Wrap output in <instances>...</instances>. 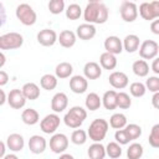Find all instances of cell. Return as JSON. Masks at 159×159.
Masks as SVG:
<instances>
[{
    "label": "cell",
    "mask_w": 159,
    "mask_h": 159,
    "mask_svg": "<svg viewBox=\"0 0 159 159\" xmlns=\"http://www.w3.org/2000/svg\"><path fill=\"white\" fill-rule=\"evenodd\" d=\"M132 70L135 76L138 77H145L149 73V65L147 63L145 60H137L133 62Z\"/></svg>",
    "instance_id": "cell-27"
},
{
    "label": "cell",
    "mask_w": 159,
    "mask_h": 159,
    "mask_svg": "<svg viewBox=\"0 0 159 159\" xmlns=\"http://www.w3.org/2000/svg\"><path fill=\"white\" fill-rule=\"evenodd\" d=\"M130 106H132V99L129 94H127L125 92H118L117 93V107L122 109H128Z\"/></svg>",
    "instance_id": "cell-39"
},
{
    "label": "cell",
    "mask_w": 159,
    "mask_h": 159,
    "mask_svg": "<svg viewBox=\"0 0 159 159\" xmlns=\"http://www.w3.org/2000/svg\"><path fill=\"white\" fill-rule=\"evenodd\" d=\"M139 14H140V16H142L144 20H147V21H152V20L157 19L150 2H142V4L139 5Z\"/></svg>",
    "instance_id": "cell-32"
},
{
    "label": "cell",
    "mask_w": 159,
    "mask_h": 159,
    "mask_svg": "<svg viewBox=\"0 0 159 159\" xmlns=\"http://www.w3.org/2000/svg\"><path fill=\"white\" fill-rule=\"evenodd\" d=\"M109 125L114 129H122L127 125V117L123 113H114L109 118Z\"/></svg>",
    "instance_id": "cell-30"
},
{
    "label": "cell",
    "mask_w": 159,
    "mask_h": 159,
    "mask_svg": "<svg viewBox=\"0 0 159 159\" xmlns=\"http://www.w3.org/2000/svg\"><path fill=\"white\" fill-rule=\"evenodd\" d=\"M109 83L113 88L123 89L128 86V76L122 71H114L109 75Z\"/></svg>",
    "instance_id": "cell-13"
},
{
    "label": "cell",
    "mask_w": 159,
    "mask_h": 159,
    "mask_svg": "<svg viewBox=\"0 0 159 159\" xmlns=\"http://www.w3.org/2000/svg\"><path fill=\"white\" fill-rule=\"evenodd\" d=\"M0 58H1V61H0V67H2L4 63H5V55H4L2 52L0 53Z\"/></svg>",
    "instance_id": "cell-53"
},
{
    "label": "cell",
    "mask_w": 159,
    "mask_h": 159,
    "mask_svg": "<svg viewBox=\"0 0 159 159\" xmlns=\"http://www.w3.org/2000/svg\"><path fill=\"white\" fill-rule=\"evenodd\" d=\"M102 104L108 111L116 109L117 108V92L113 89L104 92V94L102 97Z\"/></svg>",
    "instance_id": "cell-25"
},
{
    "label": "cell",
    "mask_w": 159,
    "mask_h": 159,
    "mask_svg": "<svg viewBox=\"0 0 159 159\" xmlns=\"http://www.w3.org/2000/svg\"><path fill=\"white\" fill-rule=\"evenodd\" d=\"M25 140L24 137L19 133H12L6 138V147L11 152H21L24 149Z\"/></svg>",
    "instance_id": "cell-17"
},
{
    "label": "cell",
    "mask_w": 159,
    "mask_h": 159,
    "mask_svg": "<svg viewBox=\"0 0 159 159\" xmlns=\"http://www.w3.org/2000/svg\"><path fill=\"white\" fill-rule=\"evenodd\" d=\"M40 84L43 89L46 91H52L56 88L57 86V77L53 76V75H50V73H46L41 77L40 80Z\"/></svg>",
    "instance_id": "cell-31"
},
{
    "label": "cell",
    "mask_w": 159,
    "mask_h": 159,
    "mask_svg": "<svg viewBox=\"0 0 159 159\" xmlns=\"http://www.w3.org/2000/svg\"><path fill=\"white\" fill-rule=\"evenodd\" d=\"M124 130H125V133H127V135L129 137L130 140L138 139V138L142 135V128H140V125L134 124V123L127 124L125 128H124Z\"/></svg>",
    "instance_id": "cell-37"
},
{
    "label": "cell",
    "mask_w": 159,
    "mask_h": 159,
    "mask_svg": "<svg viewBox=\"0 0 159 159\" xmlns=\"http://www.w3.org/2000/svg\"><path fill=\"white\" fill-rule=\"evenodd\" d=\"M5 147H6V143L5 142H1V152H0V155L1 158H4L6 154H5Z\"/></svg>",
    "instance_id": "cell-50"
},
{
    "label": "cell",
    "mask_w": 159,
    "mask_h": 159,
    "mask_svg": "<svg viewBox=\"0 0 159 159\" xmlns=\"http://www.w3.org/2000/svg\"><path fill=\"white\" fill-rule=\"evenodd\" d=\"M0 92H1V101H0V104L2 106V104L5 103V101H6V94H5V92H4V89H1Z\"/></svg>",
    "instance_id": "cell-51"
},
{
    "label": "cell",
    "mask_w": 159,
    "mask_h": 159,
    "mask_svg": "<svg viewBox=\"0 0 159 159\" xmlns=\"http://www.w3.org/2000/svg\"><path fill=\"white\" fill-rule=\"evenodd\" d=\"M145 87H147V89H149L153 93L159 92V77H157V76L149 77L145 82Z\"/></svg>",
    "instance_id": "cell-42"
},
{
    "label": "cell",
    "mask_w": 159,
    "mask_h": 159,
    "mask_svg": "<svg viewBox=\"0 0 159 159\" xmlns=\"http://www.w3.org/2000/svg\"><path fill=\"white\" fill-rule=\"evenodd\" d=\"M148 140L153 148H159V123H157L152 127Z\"/></svg>",
    "instance_id": "cell-40"
},
{
    "label": "cell",
    "mask_w": 159,
    "mask_h": 159,
    "mask_svg": "<svg viewBox=\"0 0 159 159\" xmlns=\"http://www.w3.org/2000/svg\"><path fill=\"white\" fill-rule=\"evenodd\" d=\"M83 73L87 80H97L102 75V68L97 62H87L83 67Z\"/></svg>",
    "instance_id": "cell-18"
},
{
    "label": "cell",
    "mask_w": 159,
    "mask_h": 159,
    "mask_svg": "<svg viewBox=\"0 0 159 159\" xmlns=\"http://www.w3.org/2000/svg\"><path fill=\"white\" fill-rule=\"evenodd\" d=\"M150 30H152L153 34L159 35V19L152 21V24H150Z\"/></svg>",
    "instance_id": "cell-44"
},
{
    "label": "cell",
    "mask_w": 159,
    "mask_h": 159,
    "mask_svg": "<svg viewBox=\"0 0 159 159\" xmlns=\"http://www.w3.org/2000/svg\"><path fill=\"white\" fill-rule=\"evenodd\" d=\"M15 14H16L17 20H19L22 25H25V26H31V25H34V24L36 22V20H37V15H36L35 10H34L29 4H25V2H24V4H20V5L16 7Z\"/></svg>",
    "instance_id": "cell-4"
},
{
    "label": "cell",
    "mask_w": 159,
    "mask_h": 159,
    "mask_svg": "<svg viewBox=\"0 0 159 159\" xmlns=\"http://www.w3.org/2000/svg\"><path fill=\"white\" fill-rule=\"evenodd\" d=\"M104 48L106 52L112 55H118L123 51V42L118 36H108L104 40Z\"/></svg>",
    "instance_id": "cell-12"
},
{
    "label": "cell",
    "mask_w": 159,
    "mask_h": 159,
    "mask_svg": "<svg viewBox=\"0 0 159 159\" xmlns=\"http://www.w3.org/2000/svg\"><path fill=\"white\" fill-rule=\"evenodd\" d=\"M87 118V112L81 106H75L70 108V111L65 114L63 122L70 128H80L84 119Z\"/></svg>",
    "instance_id": "cell-3"
},
{
    "label": "cell",
    "mask_w": 159,
    "mask_h": 159,
    "mask_svg": "<svg viewBox=\"0 0 159 159\" xmlns=\"http://www.w3.org/2000/svg\"><path fill=\"white\" fill-rule=\"evenodd\" d=\"M71 142L76 145H82L87 142V133L83 129H76L71 134Z\"/></svg>",
    "instance_id": "cell-38"
},
{
    "label": "cell",
    "mask_w": 159,
    "mask_h": 159,
    "mask_svg": "<svg viewBox=\"0 0 159 159\" xmlns=\"http://www.w3.org/2000/svg\"><path fill=\"white\" fill-rule=\"evenodd\" d=\"M109 11L107 6L101 1H89L83 11V17L87 24H104L108 20Z\"/></svg>",
    "instance_id": "cell-1"
},
{
    "label": "cell",
    "mask_w": 159,
    "mask_h": 159,
    "mask_svg": "<svg viewBox=\"0 0 159 159\" xmlns=\"http://www.w3.org/2000/svg\"><path fill=\"white\" fill-rule=\"evenodd\" d=\"M82 15V9L78 4H70L66 10V17L70 20H77Z\"/></svg>",
    "instance_id": "cell-36"
},
{
    "label": "cell",
    "mask_w": 159,
    "mask_h": 159,
    "mask_svg": "<svg viewBox=\"0 0 159 159\" xmlns=\"http://www.w3.org/2000/svg\"><path fill=\"white\" fill-rule=\"evenodd\" d=\"M142 155H143V147L139 143H132L127 149L128 159H140Z\"/></svg>",
    "instance_id": "cell-33"
},
{
    "label": "cell",
    "mask_w": 159,
    "mask_h": 159,
    "mask_svg": "<svg viewBox=\"0 0 159 159\" xmlns=\"http://www.w3.org/2000/svg\"><path fill=\"white\" fill-rule=\"evenodd\" d=\"M67 104H68V98H67L66 93H63V92L56 93L51 99V109L55 113L63 112L67 108Z\"/></svg>",
    "instance_id": "cell-14"
},
{
    "label": "cell",
    "mask_w": 159,
    "mask_h": 159,
    "mask_svg": "<svg viewBox=\"0 0 159 159\" xmlns=\"http://www.w3.org/2000/svg\"><path fill=\"white\" fill-rule=\"evenodd\" d=\"M58 159H75V158H73V155H71V154L63 153V154H61V155H60V158H58Z\"/></svg>",
    "instance_id": "cell-49"
},
{
    "label": "cell",
    "mask_w": 159,
    "mask_h": 159,
    "mask_svg": "<svg viewBox=\"0 0 159 159\" xmlns=\"http://www.w3.org/2000/svg\"><path fill=\"white\" fill-rule=\"evenodd\" d=\"M76 34L71 30H63L60 32V36H58V42L62 47L65 48H70L72 47L75 43H76Z\"/></svg>",
    "instance_id": "cell-20"
},
{
    "label": "cell",
    "mask_w": 159,
    "mask_h": 159,
    "mask_svg": "<svg viewBox=\"0 0 159 159\" xmlns=\"http://www.w3.org/2000/svg\"><path fill=\"white\" fill-rule=\"evenodd\" d=\"M21 119H22V122L25 124L34 125V124H36L40 120V116H39V112L36 109H34V108H26L21 113Z\"/></svg>",
    "instance_id": "cell-23"
},
{
    "label": "cell",
    "mask_w": 159,
    "mask_h": 159,
    "mask_svg": "<svg viewBox=\"0 0 159 159\" xmlns=\"http://www.w3.org/2000/svg\"><path fill=\"white\" fill-rule=\"evenodd\" d=\"M21 91H22V93H24V96H25L26 99L35 101V99H37V98L40 97V88H39V86H37L36 83H34V82H27V83H25V84L22 86Z\"/></svg>",
    "instance_id": "cell-22"
},
{
    "label": "cell",
    "mask_w": 159,
    "mask_h": 159,
    "mask_svg": "<svg viewBox=\"0 0 159 159\" xmlns=\"http://www.w3.org/2000/svg\"><path fill=\"white\" fill-rule=\"evenodd\" d=\"M120 16L125 22H133L138 17V7L135 2L132 1H123L120 4Z\"/></svg>",
    "instance_id": "cell-7"
},
{
    "label": "cell",
    "mask_w": 159,
    "mask_h": 159,
    "mask_svg": "<svg viewBox=\"0 0 159 159\" xmlns=\"http://www.w3.org/2000/svg\"><path fill=\"white\" fill-rule=\"evenodd\" d=\"M46 145H47L46 139L43 137H41V135L35 134V135L30 137V139H29V149L34 154H41V153H43L45 149H46Z\"/></svg>",
    "instance_id": "cell-16"
},
{
    "label": "cell",
    "mask_w": 159,
    "mask_h": 159,
    "mask_svg": "<svg viewBox=\"0 0 159 159\" xmlns=\"http://www.w3.org/2000/svg\"><path fill=\"white\" fill-rule=\"evenodd\" d=\"M150 4H152V7H153V10H154L155 17L159 19V1H158V0H155V1H150Z\"/></svg>",
    "instance_id": "cell-48"
},
{
    "label": "cell",
    "mask_w": 159,
    "mask_h": 159,
    "mask_svg": "<svg viewBox=\"0 0 159 159\" xmlns=\"http://www.w3.org/2000/svg\"><path fill=\"white\" fill-rule=\"evenodd\" d=\"M129 92L133 97L135 98H139V97H143L147 92V87L144 83L142 82H133L130 86H129Z\"/></svg>",
    "instance_id": "cell-35"
},
{
    "label": "cell",
    "mask_w": 159,
    "mask_h": 159,
    "mask_svg": "<svg viewBox=\"0 0 159 159\" xmlns=\"http://www.w3.org/2000/svg\"><path fill=\"white\" fill-rule=\"evenodd\" d=\"M7 103L14 109H21L26 103V98H25L22 91L19 88L11 89L7 94Z\"/></svg>",
    "instance_id": "cell-10"
},
{
    "label": "cell",
    "mask_w": 159,
    "mask_h": 159,
    "mask_svg": "<svg viewBox=\"0 0 159 159\" xmlns=\"http://www.w3.org/2000/svg\"><path fill=\"white\" fill-rule=\"evenodd\" d=\"M99 63L104 70H114L117 66L116 55H112L109 52H103L99 57Z\"/></svg>",
    "instance_id": "cell-26"
},
{
    "label": "cell",
    "mask_w": 159,
    "mask_h": 159,
    "mask_svg": "<svg viewBox=\"0 0 159 159\" xmlns=\"http://www.w3.org/2000/svg\"><path fill=\"white\" fill-rule=\"evenodd\" d=\"M114 139H116V142H117L118 144H122V145L128 144V143L130 142V139H129V137L127 135V133H125L124 129H118V130L116 132V134H114Z\"/></svg>",
    "instance_id": "cell-43"
},
{
    "label": "cell",
    "mask_w": 159,
    "mask_h": 159,
    "mask_svg": "<svg viewBox=\"0 0 159 159\" xmlns=\"http://www.w3.org/2000/svg\"><path fill=\"white\" fill-rule=\"evenodd\" d=\"M56 41H58V37L56 31L52 29H43L37 34V42L42 46H46V47L53 46Z\"/></svg>",
    "instance_id": "cell-11"
},
{
    "label": "cell",
    "mask_w": 159,
    "mask_h": 159,
    "mask_svg": "<svg viewBox=\"0 0 159 159\" xmlns=\"http://www.w3.org/2000/svg\"><path fill=\"white\" fill-rule=\"evenodd\" d=\"M22 43H24V37L19 32H7L0 36L1 50H15L21 47Z\"/></svg>",
    "instance_id": "cell-5"
},
{
    "label": "cell",
    "mask_w": 159,
    "mask_h": 159,
    "mask_svg": "<svg viewBox=\"0 0 159 159\" xmlns=\"http://www.w3.org/2000/svg\"><path fill=\"white\" fill-rule=\"evenodd\" d=\"M87 87H88V82H87V78L84 76H73L71 77L70 80V88L73 93H77V94H81V93H84L87 91Z\"/></svg>",
    "instance_id": "cell-15"
},
{
    "label": "cell",
    "mask_w": 159,
    "mask_h": 159,
    "mask_svg": "<svg viewBox=\"0 0 159 159\" xmlns=\"http://www.w3.org/2000/svg\"><path fill=\"white\" fill-rule=\"evenodd\" d=\"M68 147V138L63 133H56L50 139V149L56 154H63Z\"/></svg>",
    "instance_id": "cell-8"
},
{
    "label": "cell",
    "mask_w": 159,
    "mask_h": 159,
    "mask_svg": "<svg viewBox=\"0 0 159 159\" xmlns=\"http://www.w3.org/2000/svg\"><path fill=\"white\" fill-rule=\"evenodd\" d=\"M108 127H109V123L106 119H103V118L93 119L88 127L87 134H88L89 139H92L94 143H101L108 132Z\"/></svg>",
    "instance_id": "cell-2"
},
{
    "label": "cell",
    "mask_w": 159,
    "mask_h": 159,
    "mask_svg": "<svg viewBox=\"0 0 159 159\" xmlns=\"http://www.w3.org/2000/svg\"><path fill=\"white\" fill-rule=\"evenodd\" d=\"M2 159H19V158H17V155H15V154H6Z\"/></svg>",
    "instance_id": "cell-52"
},
{
    "label": "cell",
    "mask_w": 159,
    "mask_h": 159,
    "mask_svg": "<svg viewBox=\"0 0 159 159\" xmlns=\"http://www.w3.org/2000/svg\"><path fill=\"white\" fill-rule=\"evenodd\" d=\"M106 152H107V155L112 159H117L122 155V148H120V144H118L117 142H109L106 147Z\"/></svg>",
    "instance_id": "cell-34"
},
{
    "label": "cell",
    "mask_w": 159,
    "mask_h": 159,
    "mask_svg": "<svg viewBox=\"0 0 159 159\" xmlns=\"http://www.w3.org/2000/svg\"><path fill=\"white\" fill-rule=\"evenodd\" d=\"M61 123V119L60 117L56 114V113H52V114H47L41 122H40V128L43 133L46 134H52L56 132V129L58 128Z\"/></svg>",
    "instance_id": "cell-9"
},
{
    "label": "cell",
    "mask_w": 159,
    "mask_h": 159,
    "mask_svg": "<svg viewBox=\"0 0 159 159\" xmlns=\"http://www.w3.org/2000/svg\"><path fill=\"white\" fill-rule=\"evenodd\" d=\"M152 104L155 109H159V92L154 93L153 97H152Z\"/></svg>",
    "instance_id": "cell-46"
},
{
    "label": "cell",
    "mask_w": 159,
    "mask_h": 159,
    "mask_svg": "<svg viewBox=\"0 0 159 159\" xmlns=\"http://www.w3.org/2000/svg\"><path fill=\"white\" fill-rule=\"evenodd\" d=\"M86 108L89 111H97L99 109V107L102 106V98H99V96L94 92H91L87 94L86 101H84Z\"/></svg>",
    "instance_id": "cell-28"
},
{
    "label": "cell",
    "mask_w": 159,
    "mask_h": 159,
    "mask_svg": "<svg viewBox=\"0 0 159 159\" xmlns=\"http://www.w3.org/2000/svg\"><path fill=\"white\" fill-rule=\"evenodd\" d=\"M48 10L53 15H58L65 10V1L63 0H51L48 2Z\"/></svg>",
    "instance_id": "cell-41"
},
{
    "label": "cell",
    "mask_w": 159,
    "mask_h": 159,
    "mask_svg": "<svg viewBox=\"0 0 159 159\" xmlns=\"http://www.w3.org/2000/svg\"><path fill=\"white\" fill-rule=\"evenodd\" d=\"M96 27L94 25L92 24H81L78 27H77V31H76V35L81 39V40H91L96 36Z\"/></svg>",
    "instance_id": "cell-19"
},
{
    "label": "cell",
    "mask_w": 159,
    "mask_h": 159,
    "mask_svg": "<svg viewBox=\"0 0 159 159\" xmlns=\"http://www.w3.org/2000/svg\"><path fill=\"white\" fill-rule=\"evenodd\" d=\"M159 52V45L153 40H145L139 47V55L143 60H153Z\"/></svg>",
    "instance_id": "cell-6"
},
{
    "label": "cell",
    "mask_w": 159,
    "mask_h": 159,
    "mask_svg": "<svg viewBox=\"0 0 159 159\" xmlns=\"http://www.w3.org/2000/svg\"><path fill=\"white\" fill-rule=\"evenodd\" d=\"M139 45H140L139 37H138L137 35H133V34L127 35V36L124 37V40H123V48H124L128 53L135 52V51L140 47Z\"/></svg>",
    "instance_id": "cell-21"
},
{
    "label": "cell",
    "mask_w": 159,
    "mask_h": 159,
    "mask_svg": "<svg viewBox=\"0 0 159 159\" xmlns=\"http://www.w3.org/2000/svg\"><path fill=\"white\" fill-rule=\"evenodd\" d=\"M87 154L89 159H104V157L107 155L106 147H103L101 143H93L89 145Z\"/></svg>",
    "instance_id": "cell-24"
},
{
    "label": "cell",
    "mask_w": 159,
    "mask_h": 159,
    "mask_svg": "<svg viewBox=\"0 0 159 159\" xmlns=\"http://www.w3.org/2000/svg\"><path fill=\"white\" fill-rule=\"evenodd\" d=\"M72 72H73V67L70 62H60L55 70L57 78H67L72 75Z\"/></svg>",
    "instance_id": "cell-29"
},
{
    "label": "cell",
    "mask_w": 159,
    "mask_h": 159,
    "mask_svg": "<svg viewBox=\"0 0 159 159\" xmlns=\"http://www.w3.org/2000/svg\"><path fill=\"white\" fill-rule=\"evenodd\" d=\"M152 70H153L154 73L159 75V57H155L153 60V62H152Z\"/></svg>",
    "instance_id": "cell-47"
},
{
    "label": "cell",
    "mask_w": 159,
    "mask_h": 159,
    "mask_svg": "<svg viewBox=\"0 0 159 159\" xmlns=\"http://www.w3.org/2000/svg\"><path fill=\"white\" fill-rule=\"evenodd\" d=\"M9 81V76L5 71H0V86H5Z\"/></svg>",
    "instance_id": "cell-45"
}]
</instances>
